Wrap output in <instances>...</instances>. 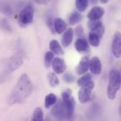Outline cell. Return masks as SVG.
<instances>
[{
    "label": "cell",
    "instance_id": "6da1fadb",
    "mask_svg": "<svg viewBox=\"0 0 121 121\" xmlns=\"http://www.w3.org/2000/svg\"><path fill=\"white\" fill-rule=\"evenodd\" d=\"M32 89L33 86L30 77L26 73L22 74L9 97V103L13 105L24 103L31 95Z\"/></svg>",
    "mask_w": 121,
    "mask_h": 121
},
{
    "label": "cell",
    "instance_id": "7a4b0ae2",
    "mask_svg": "<svg viewBox=\"0 0 121 121\" xmlns=\"http://www.w3.org/2000/svg\"><path fill=\"white\" fill-rule=\"evenodd\" d=\"M121 87V74L116 70L113 69L109 73V80L107 88V95L110 100L115 99L116 94Z\"/></svg>",
    "mask_w": 121,
    "mask_h": 121
},
{
    "label": "cell",
    "instance_id": "3957f363",
    "mask_svg": "<svg viewBox=\"0 0 121 121\" xmlns=\"http://www.w3.org/2000/svg\"><path fill=\"white\" fill-rule=\"evenodd\" d=\"M24 54L23 53L19 51L16 53L13 56H11L6 62L4 73L5 74H9L18 69L23 63Z\"/></svg>",
    "mask_w": 121,
    "mask_h": 121
},
{
    "label": "cell",
    "instance_id": "277c9868",
    "mask_svg": "<svg viewBox=\"0 0 121 121\" xmlns=\"http://www.w3.org/2000/svg\"><path fill=\"white\" fill-rule=\"evenodd\" d=\"M61 96L63 101L64 102L66 108L67 120H70L73 118L75 108V101L72 96V90L67 89L66 90L63 91Z\"/></svg>",
    "mask_w": 121,
    "mask_h": 121
},
{
    "label": "cell",
    "instance_id": "5b68a950",
    "mask_svg": "<svg viewBox=\"0 0 121 121\" xmlns=\"http://www.w3.org/2000/svg\"><path fill=\"white\" fill-rule=\"evenodd\" d=\"M34 19V9L31 4H28L20 13L18 23L21 26H27L32 24Z\"/></svg>",
    "mask_w": 121,
    "mask_h": 121
},
{
    "label": "cell",
    "instance_id": "8992f818",
    "mask_svg": "<svg viewBox=\"0 0 121 121\" xmlns=\"http://www.w3.org/2000/svg\"><path fill=\"white\" fill-rule=\"evenodd\" d=\"M95 84L93 81L88 84L80 87L78 92V98L81 103H86L91 101L93 99L92 90L94 89Z\"/></svg>",
    "mask_w": 121,
    "mask_h": 121
},
{
    "label": "cell",
    "instance_id": "52a82bcc",
    "mask_svg": "<svg viewBox=\"0 0 121 121\" xmlns=\"http://www.w3.org/2000/svg\"><path fill=\"white\" fill-rule=\"evenodd\" d=\"M51 114L55 119L59 121H63L67 119L66 108L63 101L56 103L54 105V107L51 111Z\"/></svg>",
    "mask_w": 121,
    "mask_h": 121
},
{
    "label": "cell",
    "instance_id": "ba28073f",
    "mask_svg": "<svg viewBox=\"0 0 121 121\" xmlns=\"http://www.w3.org/2000/svg\"><path fill=\"white\" fill-rule=\"evenodd\" d=\"M111 51L113 55L116 58H121V33L117 31L114 33L113 40H112V45H111Z\"/></svg>",
    "mask_w": 121,
    "mask_h": 121
},
{
    "label": "cell",
    "instance_id": "9c48e42d",
    "mask_svg": "<svg viewBox=\"0 0 121 121\" xmlns=\"http://www.w3.org/2000/svg\"><path fill=\"white\" fill-rule=\"evenodd\" d=\"M88 28L91 32H94L98 34L101 38L103 37L104 32H105V27L103 23L98 20V21H91L88 22Z\"/></svg>",
    "mask_w": 121,
    "mask_h": 121
},
{
    "label": "cell",
    "instance_id": "30bf717a",
    "mask_svg": "<svg viewBox=\"0 0 121 121\" xmlns=\"http://www.w3.org/2000/svg\"><path fill=\"white\" fill-rule=\"evenodd\" d=\"M75 48L79 53H88L90 51L88 41L83 38H79L76 40L75 43Z\"/></svg>",
    "mask_w": 121,
    "mask_h": 121
},
{
    "label": "cell",
    "instance_id": "8fae6325",
    "mask_svg": "<svg viewBox=\"0 0 121 121\" xmlns=\"http://www.w3.org/2000/svg\"><path fill=\"white\" fill-rule=\"evenodd\" d=\"M105 13L104 9L99 6H95L92 7L87 14V18L91 21H98L100 20Z\"/></svg>",
    "mask_w": 121,
    "mask_h": 121
},
{
    "label": "cell",
    "instance_id": "7c38bea8",
    "mask_svg": "<svg viewBox=\"0 0 121 121\" xmlns=\"http://www.w3.org/2000/svg\"><path fill=\"white\" fill-rule=\"evenodd\" d=\"M90 69L91 73L94 75H99L101 73L102 64L98 57L94 56L90 60Z\"/></svg>",
    "mask_w": 121,
    "mask_h": 121
},
{
    "label": "cell",
    "instance_id": "4fadbf2b",
    "mask_svg": "<svg viewBox=\"0 0 121 121\" xmlns=\"http://www.w3.org/2000/svg\"><path fill=\"white\" fill-rule=\"evenodd\" d=\"M52 69L56 74H60L65 72L67 66L65 61L60 58H55L52 63Z\"/></svg>",
    "mask_w": 121,
    "mask_h": 121
},
{
    "label": "cell",
    "instance_id": "5bb4252c",
    "mask_svg": "<svg viewBox=\"0 0 121 121\" xmlns=\"http://www.w3.org/2000/svg\"><path fill=\"white\" fill-rule=\"evenodd\" d=\"M90 69V60L87 56L83 57L76 67V72L78 75H83L86 74V72Z\"/></svg>",
    "mask_w": 121,
    "mask_h": 121
},
{
    "label": "cell",
    "instance_id": "9a60e30c",
    "mask_svg": "<svg viewBox=\"0 0 121 121\" xmlns=\"http://www.w3.org/2000/svg\"><path fill=\"white\" fill-rule=\"evenodd\" d=\"M73 40V29H68L65 30V32L63 35V37H62V40H61L63 46L64 48H68L72 43Z\"/></svg>",
    "mask_w": 121,
    "mask_h": 121
},
{
    "label": "cell",
    "instance_id": "2e32d148",
    "mask_svg": "<svg viewBox=\"0 0 121 121\" xmlns=\"http://www.w3.org/2000/svg\"><path fill=\"white\" fill-rule=\"evenodd\" d=\"M66 29H67L66 23L62 19L57 18L54 20V29L56 33L61 34L65 32Z\"/></svg>",
    "mask_w": 121,
    "mask_h": 121
},
{
    "label": "cell",
    "instance_id": "e0dca14e",
    "mask_svg": "<svg viewBox=\"0 0 121 121\" xmlns=\"http://www.w3.org/2000/svg\"><path fill=\"white\" fill-rule=\"evenodd\" d=\"M49 48L51 51L55 55H63V50L56 40H52L50 42Z\"/></svg>",
    "mask_w": 121,
    "mask_h": 121
},
{
    "label": "cell",
    "instance_id": "ac0fdd59",
    "mask_svg": "<svg viewBox=\"0 0 121 121\" xmlns=\"http://www.w3.org/2000/svg\"><path fill=\"white\" fill-rule=\"evenodd\" d=\"M88 39H89V43L91 45L93 46V47L96 48V47H99L100 43H101V37L99 36L98 34L91 31L90 34H89Z\"/></svg>",
    "mask_w": 121,
    "mask_h": 121
},
{
    "label": "cell",
    "instance_id": "d6986e66",
    "mask_svg": "<svg viewBox=\"0 0 121 121\" xmlns=\"http://www.w3.org/2000/svg\"><path fill=\"white\" fill-rule=\"evenodd\" d=\"M82 20V15L80 11H73L69 16L68 21L70 25H76Z\"/></svg>",
    "mask_w": 121,
    "mask_h": 121
},
{
    "label": "cell",
    "instance_id": "ffe728a7",
    "mask_svg": "<svg viewBox=\"0 0 121 121\" xmlns=\"http://www.w3.org/2000/svg\"><path fill=\"white\" fill-rule=\"evenodd\" d=\"M57 102V96L54 93H49L45 97L44 106L46 108H50Z\"/></svg>",
    "mask_w": 121,
    "mask_h": 121
},
{
    "label": "cell",
    "instance_id": "44dd1931",
    "mask_svg": "<svg viewBox=\"0 0 121 121\" xmlns=\"http://www.w3.org/2000/svg\"><path fill=\"white\" fill-rule=\"evenodd\" d=\"M92 81V76L91 74H85L78 80V85L80 87H84Z\"/></svg>",
    "mask_w": 121,
    "mask_h": 121
},
{
    "label": "cell",
    "instance_id": "7402d4cb",
    "mask_svg": "<svg viewBox=\"0 0 121 121\" xmlns=\"http://www.w3.org/2000/svg\"><path fill=\"white\" fill-rule=\"evenodd\" d=\"M0 11L8 16H11L13 14V9L11 6L6 2H0Z\"/></svg>",
    "mask_w": 121,
    "mask_h": 121
},
{
    "label": "cell",
    "instance_id": "603a6c76",
    "mask_svg": "<svg viewBox=\"0 0 121 121\" xmlns=\"http://www.w3.org/2000/svg\"><path fill=\"white\" fill-rule=\"evenodd\" d=\"M89 6V0H75V6L78 11L84 12Z\"/></svg>",
    "mask_w": 121,
    "mask_h": 121
},
{
    "label": "cell",
    "instance_id": "cb8c5ba5",
    "mask_svg": "<svg viewBox=\"0 0 121 121\" xmlns=\"http://www.w3.org/2000/svg\"><path fill=\"white\" fill-rule=\"evenodd\" d=\"M47 79L49 81V84L52 87H56L59 84V79L56 75L55 72H49L47 75Z\"/></svg>",
    "mask_w": 121,
    "mask_h": 121
},
{
    "label": "cell",
    "instance_id": "d4e9b609",
    "mask_svg": "<svg viewBox=\"0 0 121 121\" xmlns=\"http://www.w3.org/2000/svg\"><path fill=\"white\" fill-rule=\"evenodd\" d=\"M31 120L33 121H42L44 120V114L41 108H36L34 111Z\"/></svg>",
    "mask_w": 121,
    "mask_h": 121
},
{
    "label": "cell",
    "instance_id": "484cf974",
    "mask_svg": "<svg viewBox=\"0 0 121 121\" xmlns=\"http://www.w3.org/2000/svg\"><path fill=\"white\" fill-rule=\"evenodd\" d=\"M54 59V54L51 52H47L44 55V65L46 67H49Z\"/></svg>",
    "mask_w": 121,
    "mask_h": 121
},
{
    "label": "cell",
    "instance_id": "4316f807",
    "mask_svg": "<svg viewBox=\"0 0 121 121\" xmlns=\"http://www.w3.org/2000/svg\"><path fill=\"white\" fill-rule=\"evenodd\" d=\"M63 80L66 82V83H68V84H71V83H73L75 80V76L73 74H70L69 72L68 73H65L64 75H63Z\"/></svg>",
    "mask_w": 121,
    "mask_h": 121
},
{
    "label": "cell",
    "instance_id": "83f0119b",
    "mask_svg": "<svg viewBox=\"0 0 121 121\" xmlns=\"http://www.w3.org/2000/svg\"><path fill=\"white\" fill-rule=\"evenodd\" d=\"M1 26L2 28V29H4L6 31H8V32H11V25L9 24V21L6 19H4L1 21Z\"/></svg>",
    "mask_w": 121,
    "mask_h": 121
},
{
    "label": "cell",
    "instance_id": "f1b7e54d",
    "mask_svg": "<svg viewBox=\"0 0 121 121\" xmlns=\"http://www.w3.org/2000/svg\"><path fill=\"white\" fill-rule=\"evenodd\" d=\"M47 26L49 29V30L52 31V33H54L55 29H54V20L52 18H49L47 20Z\"/></svg>",
    "mask_w": 121,
    "mask_h": 121
},
{
    "label": "cell",
    "instance_id": "f546056e",
    "mask_svg": "<svg viewBox=\"0 0 121 121\" xmlns=\"http://www.w3.org/2000/svg\"><path fill=\"white\" fill-rule=\"evenodd\" d=\"M75 35L79 37V38H81L83 35H84V29L82 26H78L76 28H75Z\"/></svg>",
    "mask_w": 121,
    "mask_h": 121
},
{
    "label": "cell",
    "instance_id": "4dcf8cb0",
    "mask_svg": "<svg viewBox=\"0 0 121 121\" xmlns=\"http://www.w3.org/2000/svg\"><path fill=\"white\" fill-rule=\"evenodd\" d=\"M6 76L5 75L0 74V84L4 83L6 82Z\"/></svg>",
    "mask_w": 121,
    "mask_h": 121
},
{
    "label": "cell",
    "instance_id": "1f68e13d",
    "mask_svg": "<svg viewBox=\"0 0 121 121\" xmlns=\"http://www.w3.org/2000/svg\"><path fill=\"white\" fill-rule=\"evenodd\" d=\"M35 1L39 4H46L45 0H35Z\"/></svg>",
    "mask_w": 121,
    "mask_h": 121
},
{
    "label": "cell",
    "instance_id": "d6a6232c",
    "mask_svg": "<svg viewBox=\"0 0 121 121\" xmlns=\"http://www.w3.org/2000/svg\"><path fill=\"white\" fill-rule=\"evenodd\" d=\"M100 1V2L101 3V4H107L110 0H99Z\"/></svg>",
    "mask_w": 121,
    "mask_h": 121
},
{
    "label": "cell",
    "instance_id": "836d02e7",
    "mask_svg": "<svg viewBox=\"0 0 121 121\" xmlns=\"http://www.w3.org/2000/svg\"><path fill=\"white\" fill-rule=\"evenodd\" d=\"M89 1H90L92 4H97L98 1H99V0H89Z\"/></svg>",
    "mask_w": 121,
    "mask_h": 121
},
{
    "label": "cell",
    "instance_id": "e575fe53",
    "mask_svg": "<svg viewBox=\"0 0 121 121\" xmlns=\"http://www.w3.org/2000/svg\"><path fill=\"white\" fill-rule=\"evenodd\" d=\"M119 113H120V115L121 116V105H120V106H119Z\"/></svg>",
    "mask_w": 121,
    "mask_h": 121
},
{
    "label": "cell",
    "instance_id": "d590c367",
    "mask_svg": "<svg viewBox=\"0 0 121 121\" xmlns=\"http://www.w3.org/2000/svg\"></svg>",
    "mask_w": 121,
    "mask_h": 121
}]
</instances>
